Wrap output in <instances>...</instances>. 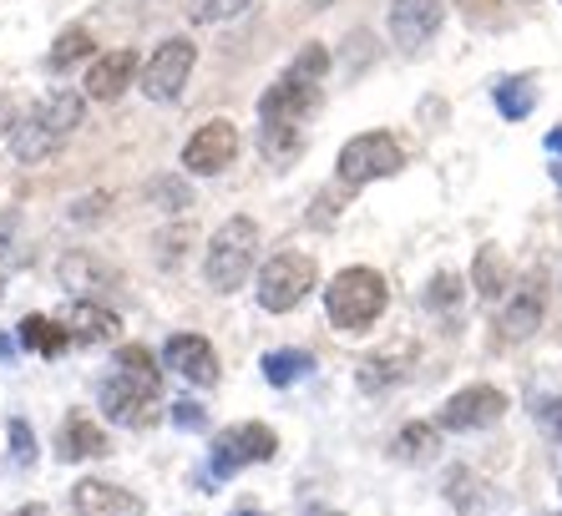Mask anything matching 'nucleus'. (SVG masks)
<instances>
[{
  "instance_id": "10",
  "label": "nucleus",
  "mask_w": 562,
  "mask_h": 516,
  "mask_svg": "<svg viewBox=\"0 0 562 516\" xmlns=\"http://www.w3.org/2000/svg\"><path fill=\"white\" fill-rule=\"evenodd\" d=\"M234 157H238V127L228 116L203 122V127L183 143V168L193 172V178H213V172L234 168Z\"/></svg>"
},
{
  "instance_id": "43",
  "label": "nucleus",
  "mask_w": 562,
  "mask_h": 516,
  "mask_svg": "<svg viewBox=\"0 0 562 516\" xmlns=\"http://www.w3.org/2000/svg\"><path fill=\"white\" fill-rule=\"evenodd\" d=\"M552 178H558V188H562V168H552Z\"/></svg>"
},
{
  "instance_id": "32",
  "label": "nucleus",
  "mask_w": 562,
  "mask_h": 516,
  "mask_svg": "<svg viewBox=\"0 0 562 516\" xmlns=\"http://www.w3.org/2000/svg\"><path fill=\"white\" fill-rule=\"evenodd\" d=\"M11 465H36V436H31L26 420H11Z\"/></svg>"
},
{
  "instance_id": "28",
  "label": "nucleus",
  "mask_w": 562,
  "mask_h": 516,
  "mask_svg": "<svg viewBox=\"0 0 562 516\" xmlns=\"http://www.w3.org/2000/svg\"><path fill=\"white\" fill-rule=\"evenodd\" d=\"M77 61H92V31L71 26V31H61V36H56L46 66H52V71H66V66H77Z\"/></svg>"
},
{
  "instance_id": "29",
  "label": "nucleus",
  "mask_w": 562,
  "mask_h": 516,
  "mask_svg": "<svg viewBox=\"0 0 562 516\" xmlns=\"http://www.w3.org/2000/svg\"><path fill=\"white\" fill-rule=\"evenodd\" d=\"M461 294H467V279H461V273H436L431 289H426L420 299H426V310H436V314H457Z\"/></svg>"
},
{
  "instance_id": "2",
  "label": "nucleus",
  "mask_w": 562,
  "mask_h": 516,
  "mask_svg": "<svg viewBox=\"0 0 562 516\" xmlns=\"http://www.w3.org/2000/svg\"><path fill=\"white\" fill-rule=\"evenodd\" d=\"M385 304H391V284H385L375 269H366V263L340 269L335 284L325 289V314L335 329H345V335H366L370 324L385 314Z\"/></svg>"
},
{
  "instance_id": "38",
  "label": "nucleus",
  "mask_w": 562,
  "mask_h": 516,
  "mask_svg": "<svg viewBox=\"0 0 562 516\" xmlns=\"http://www.w3.org/2000/svg\"><path fill=\"white\" fill-rule=\"evenodd\" d=\"M102 207H106V198H102V193H97V198H77V203H71V218H77V223L102 218Z\"/></svg>"
},
{
  "instance_id": "12",
  "label": "nucleus",
  "mask_w": 562,
  "mask_h": 516,
  "mask_svg": "<svg viewBox=\"0 0 562 516\" xmlns=\"http://www.w3.org/2000/svg\"><path fill=\"white\" fill-rule=\"evenodd\" d=\"M162 364L188 385H218V349L203 335H172L162 345Z\"/></svg>"
},
{
  "instance_id": "34",
  "label": "nucleus",
  "mask_w": 562,
  "mask_h": 516,
  "mask_svg": "<svg viewBox=\"0 0 562 516\" xmlns=\"http://www.w3.org/2000/svg\"><path fill=\"white\" fill-rule=\"evenodd\" d=\"M153 203H162V213H178V207H188V188L172 178H157L153 182Z\"/></svg>"
},
{
  "instance_id": "3",
  "label": "nucleus",
  "mask_w": 562,
  "mask_h": 516,
  "mask_svg": "<svg viewBox=\"0 0 562 516\" xmlns=\"http://www.w3.org/2000/svg\"><path fill=\"white\" fill-rule=\"evenodd\" d=\"M254 248H259V223H254L249 213H234V218L209 238L203 284H209L213 294H238L254 273Z\"/></svg>"
},
{
  "instance_id": "33",
  "label": "nucleus",
  "mask_w": 562,
  "mask_h": 516,
  "mask_svg": "<svg viewBox=\"0 0 562 516\" xmlns=\"http://www.w3.org/2000/svg\"><path fill=\"white\" fill-rule=\"evenodd\" d=\"M391 380H401L391 360H366V364H360V390H370V395H375V390H385Z\"/></svg>"
},
{
  "instance_id": "8",
  "label": "nucleus",
  "mask_w": 562,
  "mask_h": 516,
  "mask_svg": "<svg viewBox=\"0 0 562 516\" xmlns=\"http://www.w3.org/2000/svg\"><path fill=\"white\" fill-rule=\"evenodd\" d=\"M193 61H198V46L188 36H168L162 46L153 52V61L143 66V91L153 102H178L193 77Z\"/></svg>"
},
{
  "instance_id": "15",
  "label": "nucleus",
  "mask_w": 562,
  "mask_h": 516,
  "mask_svg": "<svg viewBox=\"0 0 562 516\" xmlns=\"http://www.w3.org/2000/svg\"><path fill=\"white\" fill-rule=\"evenodd\" d=\"M132 77H137V52H127V46L102 52V56H92V66H87V91H81V97H92V102H117L122 91L132 87Z\"/></svg>"
},
{
  "instance_id": "41",
  "label": "nucleus",
  "mask_w": 562,
  "mask_h": 516,
  "mask_svg": "<svg viewBox=\"0 0 562 516\" xmlns=\"http://www.w3.org/2000/svg\"><path fill=\"white\" fill-rule=\"evenodd\" d=\"M11 355H15V345L11 339H0V360H11Z\"/></svg>"
},
{
  "instance_id": "21",
  "label": "nucleus",
  "mask_w": 562,
  "mask_h": 516,
  "mask_svg": "<svg viewBox=\"0 0 562 516\" xmlns=\"http://www.w3.org/2000/svg\"><path fill=\"white\" fill-rule=\"evenodd\" d=\"M259 370L274 390H289V385H304V380L314 374V355L310 349H269V355L259 360Z\"/></svg>"
},
{
  "instance_id": "18",
  "label": "nucleus",
  "mask_w": 562,
  "mask_h": 516,
  "mask_svg": "<svg viewBox=\"0 0 562 516\" xmlns=\"http://www.w3.org/2000/svg\"><path fill=\"white\" fill-rule=\"evenodd\" d=\"M56 451H61V461H97V456H106L112 446H106V430L97 426L92 415L71 411L61 420V436H56Z\"/></svg>"
},
{
  "instance_id": "24",
  "label": "nucleus",
  "mask_w": 562,
  "mask_h": 516,
  "mask_svg": "<svg viewBox=\"0 0 562 516\" xmlns=\"http://www.w3.org/2000/svg\"><path fill=\"white\" fill-rule=\"evenodd\" d=\"M436 451H441V426H431V420H411V426H401V436H395V456L411 465L436 461Z\"/></svg>"
},
{
  "instance_id": "37",
  "label": "nucleus",
  "mask_w": 562,
  "mask_h": 516,
  "mask_svg": "<svg viewBox=\"0 0 562 516\" xmlns=\"http://www.w3.org/2000/svg\"><path fill=\"white\" fill-rule=\"evenodd\" d=\"M21 116H26V112L15 106V97H11V91H0V137H11V132L21 127Z\"/></svg>"
},
{
  "instance_id": "17",
  "label": "nucleus",
  "mask_w": 562,
  "mask_h": 516,
  "mask_svg": "<svg viewBox=\"0 0 562 516\" xmlns=\"http://www.w3.org/2000/svg\"><path fill=\"white\" fill-rule=\"evenodd\" d=\"M61 324H66V335H71V345H81V349L112 345V339L122 335V319L106 310V304H97V299H77Z\"/></svg>"
},
{
  "instance_id": "30",
  "label": "nucleus",
  "mask_w": 562,
  "mask_h": 516,
  "mask_svg": "<svg viewBox=\"0 0 562 516\" xmlns=\"http://www.w3.org/2000/svg\"><path fill=\"white\" fill-rule=\"evenodd\" d=\"M325 71H329V46L310 41V46H304V52L294 56V61H289L284 77H294V81H314V87H319V81H325Z\"/></svg>"
},
{
  "instance_id": "40",
  "label": "nucleus",
  "mask_w": 562,
  "mask_h": 516,
  "mask_svg": "<svg viewBox=\"0 0 562 516\" xmlns=\"http://www.w3.org/2000/svg\"><path fill=\"white\" fill-rule=\"evenodd\" d=\"M300 516H340V512H329V506H310V512H300Z\"/></svg>"
},
{
  "instance_id": "42",
  "label": "nucleus",
  "mask_w": 562,
  "mask_h": 516,
  "mask_svg": "<svg viewBox=\"0 0 562 516\" xmlns=\"http://www.w3.org/2000/svg\"><path fill=\"white\" fill-rule=\"evenodd\" d=\"M11 516H46L41 506H21V512H11Z\"/></svg>"
},
{
  "instance_id": "25",
  "label": "nucleus",
  "mask_w": 562,
  "mask_h": 516,
  "mask_svg": "<svg viewBox=\"0 0 562 516\" xmlns=\"http://www.w3.org/2000/svg\"><path fill=\"white\" fill-rule=\"evenodd\" d=\"M446 502L457 506L461 516H482L486 512V496H482V481H476V471H467V465H451L441 481Z\"/></svg>"
},
{
  "instance_id": "26",
  "label": "nucleus",
  "mask_w": 562,
  "mask_h": 516,
  "mask_svg": "<svg viewBox=\"0 0 562 516\" xmlns=\"http://www.w3.org/2000/svg\"><path fill=\"white\" fill-rule=\"evenodd\" d=\"M492 102H497V112L507 116V122H522V116L537 106V81L532 77H502L497 87H492Z\"/></svg>"
},
{
  "instance_id": "6",
  "label": "nucleus",
  "mask_w": 562,
  "mask_h": 516,
  "mask_svg": "<svg viewBox=\"0 0 562 516\" xmlns=\"http://www.w3.org/2000/svg\"><path fill=\"white\" fill-rule=\"evenodd\" d=\"M406 168V153H401V143H395L391 132H360V137H350V143L340 147V182L345 188H366V182L375 178H395V172Z\"/></svg>"
},
{
  "instance_id": "23",
  "label": "nucleus",
  "mask_w": 562,
  "mask_h": 516,
  "mask_svg": "<svg viewBox=\"0 0 562 516\" xmlns=\"http://www.w3.org/2000/svg\"><path fill=\"white\" fill-rule=\"evenodd\" d=\"M471 284H476V294H482L486 304L507 299V258H502L497 244H482V248H476V263H471Z\"/></svg>"
},
{
  "instance_id": "4",
  "label": "nucleus",
  "mask_w": 562,
  "mask_h": 516,
  "mask_svg": "<svg viewBox=\"0 0 562 516\" xmlns=\"http://www.w3.org/2000/svg\"><path fill=\"white\" fill-rule=\"evenodd\" d=\"M279 451V436L263 420H238V426L218 430L213 436V451H209V471H203V481H228L234 471H244V465H263L274 461Z\"/></svg>"
},
{
  "instance_id": "9",
  "label": "nucleus",
  "mask_w": 562,
  "mask_h": 516,
  "mask_svg": "<svg viewBox=\"0 0 562 516\" xmlns=\"http://www.w3.org/2000/svg\"><path fill=\"white\" fill-rule=\"evenodd\" d=\"M502 415H507V395H502L497 385H467V390H457V395L441 405L436 426L451 430V436H467V430L497 426Z\"/></svg>"
},
{
  "instance_id": "44",
  "label": "nucleus",
  "mask_w": 562,
  "mask_h": 516,
  "mask_svg": "<svg viewBox=\"0 0 562 516\" xmlns=\"http://www.w3.org/2000/svg\"><path fill=\"white\" fill-rule=\"evenodd\" d=\"M234 516H263V512H234Z\"/></svg>"
},
{
  "instance_id": "22",
  "label": "nucleus",
  "mask_w": 562,
  "mask_h": 516,
  "mask_svg": "<svg viewBox=\"0 0 562 516\" xmlns=\"http://www.w3.org/2000/svg\"><path fill=\"white\" fill-rule=\"evenodd\" d=\"M21 345H26L31 355H41V360H56V355H66V349H71V335H66L61 319L26 314V319H21Z\"/></svg>"
},
{
  "instance_id": "27",
  "label": "nucleus",
  "mask_w": 562,
  "mask_h": 516,
  "mask_svg": "<svg viewBox=\"0 0 562 516\" xmlns=\"http://www.w3.org/2000/svg\"><path fill=\"white\" fill-rule=\"evenodd\" d=\"M259 153L274 162V168H284V162H294V157L304 153V137L294 122H263L259 132Z\"/></svg>"
},
{
  "instance_id": "35",
  "label": "nucleus",
  "mask_w": 562,
  "mask_h": 516,
  "mask_svg": "<svg viewBox=\"0 0 562 516\" xmlns=\"http://www.w3.org/2000/svg\"><path fill=\"white\" fill-rule=\"evenodd\" d=\"M168 420H172V426H178V430H203V426H209V420H203V411H198L193 401H172Z\"/></svg>"
},
{
  "instance_id": "13",
  "label": "nucleus",
  "mask_w": 562,
  "mask_h": 516,
  "mask_svg": "<svg viewBox=\"0 0 562 516\" xmlns=\"http://www.w3.org/2000/svg\"><path fill=\"white\" fill-rule=\"evenodd\" d=\"M319 112V87L314 81H294V77H279L274 87L259 97V116L263 122H294L300 127L304 116Z\"/></svg>"
},
{
  "instance_id": "16",
  "label": "nucleus",
  "mask_w": 562,
  "mask_h": 516,
  "mask_svg": "<svg viewBox=\"0 0 562 516\" xmlns=\"http://www.w3.org/2000/svg\"><path fill=\"white\" fill-rule=\"evenodd\" d=\"M71 512L77 516H143V496L112 486V481H77L71 486Z\"/></svg>"
},
{
  "instance_id": "7",
  "label": "nucleus",
  "mask_w": 562,
  "mask_h": 516,
  "mask_svg": "<svg viewBox=\"0 0 562 516\" xmlns=\"http://www.w3.org/2000/svg\"><path fill=\"white\" fill-rule=\"evenodd\" d=\"M542 314H548V279L537 269L507 289L502 314H497V335L507 339V345H522V339H532L537 329H542Z\"/></svg>"
},
{
  "instance_id": "36",
  "label": "nucleus",
  "mask_w": 562,
  "mask_h": 516,
  "mask_svg": "<svg viewBox=\"0 0 562 516\" xmlns=\"http://www.w3.org/2000/svg\"><path fill=\"white\" fill-rule=\"evenodd\" d=\"M532 415L548 426V436L562 440V395H558V401H532Z\"/></svg>"
},
{
  "instance_id": "31",
  "label": "nucleus",
  "mask_w": 562,
  "mask_h": 516,
  "mask_svg": "<svg viewBox=\"0 0 562 516\" xmlns=\"http://www.w3.org/2000/svg\"><path fill=\"white\" fill-rule=\"evenodd\" d=\"M254 0H193V21H203V26H218V21H234V15H244Z\"/></svg>"
},
{
  "instance_id": "20",
  "label": "nucleus",
  "mask_w": 562,
  "mask_h": 516,
  "mask_svg": "<svg viewBox=\"0 0 562 516\" xmlns=\"http://www.w3.org/2000/svg\"><path fill=\"white\" fill-rule=\"evenodd\" d=\"M112 374H122L132 390H143V395H162V370H157L153 349L143 345H117V355H112Z\"/></svg>"
},
{
  "instance_id": "11",
  "label": "nucleus",
  "mask_w": 562,
  "mask_h": 516,
  "mask_svg": "<svg viewBox=\"0 0 562 516\" xmlns=\"http://www.w3.org/2000/svg\"><path fill=\"white\" fill-rule=\"evenodd\" d=\"M446 21V5L441 0H391V36L401 52H420L431 46L436 31Z\"/></svg>"
},
{
  "instance_id": "5",
  "label": "nucleus",
  "mask_w": 562,
  "mask_h": 516,
  "mask_svg": "<svg viewBox=\"0 0 562 516\" xmlns=\"http://www.w3.org/2000/svg\"><path fill=\"white\" fill-rule=\"evenodd\" d=\"M314 284H319V269H314V258L300 254V248H284V254H274V258H269V263L259 269V310H269V314L300 310L304 299H310Z\"/></svg>"
},
{
  "instance_id": "1",
  "label": "nucleus",
  "mask_w": 562,
  "mask_h": 516,
  "mask_svg": "<svg viewBox=\"0 0 562 516\" xmlns=\"http://www.w3.org/2000/svg\"><path fill=\"white\" fill-rule=\"evenodd\" d=\"M81 112H87V97H81V91H46V97L21 116V127L11 132L15 162H41V157H52L56 147L81 127Z\"/></svg>"
},
{
  "instance_id": "39",
  "label": "nucleus",
  "mask_w": 562,
  "mask_h": 516,
  "mask_svg": "<svg viewBox=\"0 0 562 516\" xmlns=\"http://www.w3.org/2000/svg\"><path fill=\"white\" fill-rule=\"evenodd\" d=\"M548 153H562V127H558V132H548Z\"/></svg>"
},
{
  "instance_id": "14",
  "label": "nucleus",
  "mask_w": 562,
  "mask_h": 516,
  "mask_svg": "<svg viewBox=\"0 0 562 516\" xmlns=\"http://www.w3.org/2000/svg\"><path fill=\"white\" fill-rule=\"evenodd\" d=\"M97 405H102V415L112 420V426H147L153 420V395H143V390H132L122 374L106 370L102 385H97Z\"/></svg>"
},
{
  "instance_id": "19",
  "label": "nucleus",
  "mask_w": 562,
  "mask_h": 516,
  "mask_svg": "<svg viewBox=\"0 0 562 516\" xmlns=\"http://www.w3.org/2000/svg\"><path fill=\"white\" fill-rule=\"evenodd\" d=\"M61 284L71 289L77 299H87V294H97V289H117V269H106L102 258H92L87 248H77V254H66L61 258Z\"/></svg>"
},
{
  "instance_id": "45",
  "label": "nucleus",
  "mask_w": 562,
  "mask_h": 516,
  "mask_svg": "<svg viewBox=\"0 0 562 516\" xmlns=\"http://www.w3.org/2000/svg\"><path fill=\"white\" fill-rule=\"evenodd\" d=\"M558 491H562V481H558Z\"/></svg>"
}]
</instances>
